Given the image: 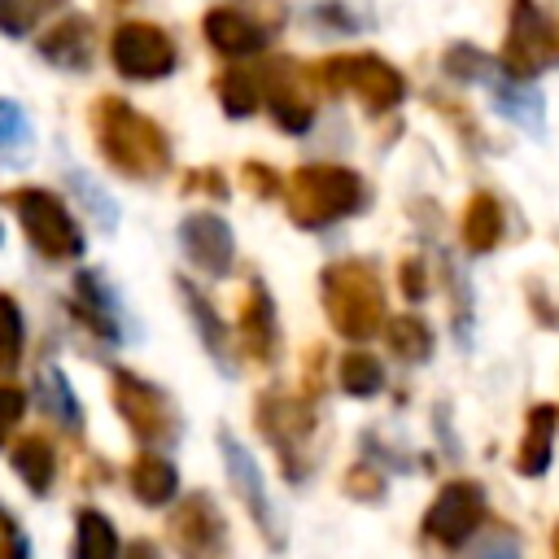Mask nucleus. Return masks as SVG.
Masks as SVG:
<instances>
[{
    "label": "nucleus",
    "mask_w": 559,
    "mask_h": 559,
    "mask_svg": "<svg viewBox=\"0 0 559 559\" xmlns=\"http://www.w3.org/2000/svg\"><path fill=\"white\" fill-rule=\"evenodd\" d=\"M245 179H249V183H258V192H262V197H280V179H275L271 170H262V166H245Z\"/></svg>",
    "instance_id": "31"
},
{
    "label": "nucleus",
    "mask_w": 559,
    "mask_h": 559,
    "mask_svg": "<svg viewBox=\"0 0 559 559\" xmlns=\"http://www.w3.org/2000/svg\"><path fill=\"white\" fill-rule=\"evenodd\" d=\"M341 384L354 397H371V393L384 389V367L371 354H345L341 358Z\"/></svg>",
    "instance_id": "22"
},
{
    "label": "nucleus",
    "mask_w": 559,
    "mask_h": 559,
    "mask_svg": "<svg viewBox=\"0 0 559 559\" xmlns=\"http://www.w3.org/2000/svg\"><path fill=\"white\" fill-rule=\"evenodd\" d=\"M170 537L179 542V550L188 559H214L223 550V515L214 511V502L205 493H197L188 507H179V515L170 520Z\"/></svg>",
    "instance_id": "11"
},
{
    "label": "nucleus",
    "mask_w": 559,
    "mask_h": 559,
    "mask_svg": "<svg viewBox=\"0 0 559 559\" xmlns=\"http://www.w3.org/2000/svg\"><path fill=\"white\" fill-rule=\"evenodd\" d=\"M258 428L275 445L288 480H301L306 476V463H310V441H314V415H310V406L306 402H293V397L266 393L262 406H258Z\"/></svg>",
    "instance_id": "6"
},
{
    "label": "nucleus",
    "mask_w": 559,
    "mask_h": 559,
    "mask_svg": "<svg viewBox=\"0 0 559 559\" xmlns=\"http://www.w3.org/2000/svg\"><path fill=\"white\" fill-rule=\"evenodd\" d=\"M424 288H428V280H424V262H419V258H402V293H406L411 301H419Z\"/></svg>",
    "instance_id": "30"
},
{
    "label": "nucleus",
    "mask_w": 559,
    "mask_h": 559,
    "mask_svg": "<svg viewBox=\"0 0 559 559\" xmlns=\"http://www.w3.org/2000/svg\"><path fill=\"white\" fill-rule=\"evenodd\" d=\"M546 66H559V13H546L537 0H511V26L502 44L507 79L524 83Z\"/></svg>",
    "instance_id": "3"
},
{
    "label": "nucleus",
    "mask_w": 559,
    "mask_h": 559,
    "mask_svg": "<svg viewBox=\"0 0 559 559\" xmlns=\"http://www.w3.org/2000/svg\"><path fill=\"white\" fill-rule=\"evenodd\" d=\"M131 559H157V555H153V546L140 542V546H131Z\"/></svg>",
    "instance_id": "35"
},
{
    "label": "nucleus",
    "mask_w": 559,
    "mask_h": 559,
    "mask_svg": "<svg viewBox=\"0 0 559 559\" xmlns=\"http://www.w3.org/2000/svg\"><path fill=\"white\" fill-rule=\"evenodd\" d=\"M183 249H188V258L201 266V271H210V275H223L227 266H231V231H227V223L223 218H210V214H192V218H183Z\"/></svg>",
    "instance_id": "12"
},
{
    "label": "nucleus",
    "mask_w": 559,
    "mask_h": 559,
    "mask_svg": "<svg viewBox=\"0 0 559 559\" xmlns=\"http://www.w3.org/2000/svg\"><path fill=\"white\" fill-rule=\"evenodd\" d=\"M555 559H559V528H555Z\"/></svg>",
    "instance_id": "36"
},
{
    "label": "nucleus",
    "mask_w": 559,
    "mask_h": 559,
    "mask_svg": "<svg viewBox=\"0 0 559 559\" xmlns=\"http://www.w3.org/2000/svg\"><path fill=\"white\" fill-rule=\"evenodd\" d=\"M13 467L26 476V485H31L35 493H44V489H48V480H52V454H48V445H44V441H26V445H17Z\"/></svg>",
    "instance_id": "23"
},
{
    "label": "nucleus",
    "mask_w": 559,
    "mask_h": 559,
    "mask_svg": "<svg viewBox=\"0 0 559 559\" xmlns=\"http://www.w3.org/2000/svg\"><path fill=\"white\" fill-rule=\"evenodd\" d=\"M74 559H118V533H114V524L105 515H96V511H83L79 515Z\"/></svg>",
    "instance_id": "21"
},
{
    "label": "nucleus",
    "mask_w": 559,
    "mask_h": 559,
    "mask_svg": "<svg viewBox=\"0 0 559 559\" xmlns=\"http://www.w3.org/2000/svg\"><path fill=\"white\" fill-rule=\"evenodd\" d=\"M22 354V319L13 310V301L0 297V367H13Z\"/></svg>",
    "instance_id": "26"
},
{
    "label": "nucleus",
    "mask_w": 559,
    "mask_h": 559,
    "mask_svg": "<svg viewBox=\"0 0 559 559\" xmlns=\"http://www.w3.org/2000/svg\"><path fill=\"white\" fill-rule=\"evenodd\" d=\"M100 144L109 148V157L127 175H144L148 179V175H157L166 166V140H162V131L148 118H140L127 105H118V100L100 105Z\"/></svg>",
    "instance_id": "4"
},
{
    "label": "nucleus",
    "mask_w": 559,
    "mask_h": 559,
    "mask_svg": "<svg viewBox=\"0 0 559 559\" xmlns=\"http://www.w3.org/2000/svg\"><path fill=\"white\" fill-rule=\"evenodd\" d=\"M13 205H17V214H22L26 231H31V240H35L48 258H74V253L83 249L79 227L70 223V214H66L48 192H22Z\"/></svg>",
    "instance_id": "9"
},
{
    "label": "nucleus",
    "mask_w": 559,
    "mask_h": 559,
    "mask_svg": "<svg viewBox=\"0 0 559 559\" xmlns=\"http://www.w3.org/2000/svg\"><path fill=\"white\" fill-rule=\"evenodd\" d=\"M44 52L57 57V61H66V66H83V52H87V44H83V26H79V22L57 26V35L44 39Z\"/></svg>",
    "instance_id": "25"
},
{
    "label": "nucleus",
    "mask_w": 559,
    "mask_h": 559,
    "mask_svg": "<svg viewBox=\"0 0 559 559\" xmlns=\"http://www.w3.org/2000/svg\"><path fill=\"white\" fill-rule=\"evenodd\" d=\"M502 240V210L489 192H476L463 210V245L472 253H489Z\"/></svg>",
    "instance_id": "18"
},
{
    "label": "nucleus",
    "mask_w": 559,
    "mask_h": 559,
    "mask_svg": "<svg viewBox=\"0 0 559 559\" xmlns=\"http://www.w3.org/2000/svg\"><path fill=\"white\" fill-rule=\"evenodd\" d=\"M380 336H384L389 354L402 358V362H424L432 354V332H428V323L419 314H393V319H384Z\"/></svg>",
    "instance_id": "19"
},
{
    "label": "nucleus",
    "mask_w": 559,
    "mask_h": 559,
    "mask_svg": "<svg viewBox=\"0 0 559 559\" xmlns=\"http://www.w3.org/2000/svg\"><path fill=\"white\" fill-rule=\"evenodd\" d=\"M218 100H223V109L231 114V118H245V114H253L258 109V83L249 79V74H223L218 79Z\"/></svg>",
    "instance_id": "24"
},
{
    "label": "nucleus",
    "mask_w": 559,
    "mask_h": 559,
    "mask_svg": "<svg viewBox=\"0 0 559 559\" xmlns=\"http://www.w3.org/2000/svg\"><path fill=\"white\" fill-rule=\"evenodd\" d=\"M183 293H188V306H192V314H197V323H201V336H205V345L210 349H223V328H218V319H214V310H205V301H201V293H192L188 284H179Z\"/></svg>",
    "instance_id": "29"
},
{
    "label": "nucleus",
    "mask_w": 559,
    "mask_h": 559,
    "mask_svg": "<svg viewBox=\"0 0 559 559\" xmlns=\"http://www.w3.org/2000/svg\"><path fill=\"white\" fill-rule=\"evenodd\" d=\"M441 66H445V74H454V79H476V74H485V52L472 48V44H454Z\"/></svg>",
    "instance_id": "28"
},
{
    "label": "nucleus",
    "mask_w": 559,
    "mask_h": 559,
    "mask_svg": "<svg viewBox=\"0 0 559 559\" xmlns=\"http://www.w3.org/2000/svg\"><path fill=\"white\" fill-rule=\"evenodd\" d=\"M114 66L127 79H162L175 70V48L170 39L148 26V22H127L114 35Z\"/></svg>",
    "instance_id": "8"
},
{
    "label": "nucleus",
    "mask_w": 559,
    "mask_h": 559,
    "mask_svg": "<svg viewBox=\"0 0 559 559\" xmlns=\"http://www.w3.org/2000/svg\"><path fill=\"white\" fill-rule=\"evenodd\" d=\"M345 493L349 498H358V502H380L384 498V472H376V467H349V476H345Z\"/></svg>",
    "instance_id": "27"
},
{
    "label": "nucleus",
    "mask_w": 559,
    "mask_h": 559,
    "mask_svg": "<svg viewBox=\"0 0 559 559\" xmlns=\"http://www.w3.org/2000/svg\"><path fill=\"white\" fill-rule=\"evenodd\" d=\"M240 341H245V354H253L258 362H266L275 354V306L266 297L262 284L249 288L245 297V310H240Z\"/></svg>",
    "instance_id": "17"
},
{
    "label": "nucleus",
    "mask_w": 559,
    "mask_h": 559,
    "mask_svg": "<svg viewBox=\"0 0 559 559\" xmlns=\"http://www.w3.org/2000/svg\"><path fill=\"white\" fill-rule=\"evenodd\" d=\"M223 459H227V472H231V485H236V493L245 498V507L253 511V520L262 524V533L271 537V546H280L275 537V520H271V507H266V493H262V480H258V467H253V459H249V450L236 441V437H227L223 432Z\"/></svg>",
    "instance_id": "13"
},
{
    "label": "nucleus",
    "mask_w": 559,
    "mask_h": 559,
    "mask_svg": "<svg viewBox=\"0 0 559 559\" xmlns=\"http://www.w3.org/2000/svg\"><path fill=\"white\" fill-rule=\"evenodd\" d=\"M319 79H323L332 92H349V96H358L371 114H384V109H393V105L406 96L402 74H397L389 61L371 57V52H345V57H332V61L319 66Z\"/></svg>",
    "instance_id": "5"
},
{
    "label": "nucleus",
    "mask_w": 559,
    "mask_h": 559,
    "mask_svg": "<svg viewBox=\"0 0 559 559\" xmlns=\"http://www.w3.org/2000/svg\"><path fill=\"white\" fill-rule=\"evenodd\" d=\"M118 411H122V415L131 419V428H135L140 437H148V441L170 428V411H166L162 393L148 389V384L135 380V376H118Z\"/></svg>",
    "instance_id": "15"
},
{
    "label": "nucleus",
    "mask_w": 559,
    "mask_h": 559,
    "mask_svg": "<svg viewBox=\"0 0 559 559\" xmlns=\"http://www.w3.org/2000/svg\"><path fill=\"white\" fill-rule=\"evenodd\" d=\"M323 310L341 336L367 341L384 328V288L367 262H332L319 275Z\"/></svg>",
    "instance_id": "2"
},
{
    "label": "nucleus",
    "mask_w": 559,
    "mask_h": 559,
    "mask_svg": "<svg viewBox=\"0 0 559 559\" xmlns=\"http://www.w3.org/2000/svg\"><path fill=\"white\" fill-rule=\"evenodd\" d=\"M476 559H520V546H515V542H507V537H498V542L480 546V555H476Z\"/></svg>",
    "instance_id": "34"
},
{
    "label": "nucleus",
    "mask_w": 559,
    "mask_h": 559,
    "mask_svg": "<svg viewBox=\"0 0 559 559\" xmlns=\"http://www.w3.org/2000/svg\"><path fill=\"white\" fill-rule=\"evenodd\" d=\"M175 467L166 463V459H140L135 467H131V489H135V498H144L148 507H162V502H170L175 498Z\"/></svg>",
    "instance_id": "20"
},
{
    "label": "nucleus",
    "mask_w": 559,
    "mask_h": 559,
    "mask_svg": "<svg viewBox=\"0 0 559 559\" xmlns=\"http://www.w3.org/2000/svg\"><path fill=\"white\" fill-rule=\"evenodd\" d=\"M266 100H271V114H275V127L284 131H306L310 118H314V96L301 79V70L293 61H280L266 70Z\"/></svg>",
    "instance_id": "10"
},
{
    "label": "nucleus",
    "mask_w": 559,
    "mask_h": 559,
    "mask_svg": "<svg viewBox=\"0 0 559 559\" xmlns=\"http://www.w3.org/2000/svg\"><path fill=\"white\" fill-rule=\"evenodd\" d=\"M22 135V114L13 105H0V140H17Z\"/></svg>",
    "instance_id": "33"
},
{
    "label": "nucleus",
    "mask_w": 559,
    "mask_h": 559,
    "mask_svg": "<svg viewBox=\"0 0 559 559\" xmlns=\"http://www.w3.org/2000/svg\"><path fill=\"white\" fill-rule=\"evenodd\" d=\"M284 201H288V214H293L297 227L319 231L328 223H341V218L358 214L367 205V188L349 166L319 162V166H301L288 179Z\"/></svg>",
    "instance_id": "1"
},
{
    "label": "nucleus",
    "mask_w": 559,
    "mask_h": 559,
    "mask_svg": "<svg viewBox=\"0 0 559 559\" xmlns=\"http://www.w3.org/2000/svg\"><path fill=\"white\" fill-rule=\"evenodd\" d=\"M555 428H559V411L555 406H533L528 411V424H524V437H520V454H515L520 476H542L550 467Z\"/></svg>",
    "instance_id": "16"
},
{
    "label": "nucleus",
    "mask_w": 559,
    "mask_h": 559,
    "mask_svg": "<svg viewBox=\"0 0 559 559\" xmlns=\"http://www.w3.org/2000/svg\"><path fill=\"white\" fill-rule=\"evenodd\" d=\"M17 415H22V397H17L13 389H0V432H4Z\"/></svg>",
    "instance_id": "32"
},
{
    "label": "nucleus",
    "mask_w": 559,
    "mask_h": 559,
    "mask_svg": "<svg viewBox=\"0 0 559 559\" xmlns=\"http://www.w3.org/2000/svg\"><path fill=\"white\" fill-rule=\"evenodd\" d=\"M480 524H485V489L476 480H450L424 515V533L441 546H463Z\"/></svg>",
    "instance_id": "7"
},
{
    "label": "nucleus",
    "mask_w": 559,
    "mask_h": 559,
    "mask_svg": "<svg viewBox=\"0 0 559 559\" xmlns=\"http://www.w3.org/2000/svg\"><path fill=\"white\" fill-rule=\"evenodd\" d=\"M205 39L223 57H249L266 44V26H258L249 13H236V9H210L205 13Z\"/></svg>",
    "instance_id": "14"
}]
</instances>
